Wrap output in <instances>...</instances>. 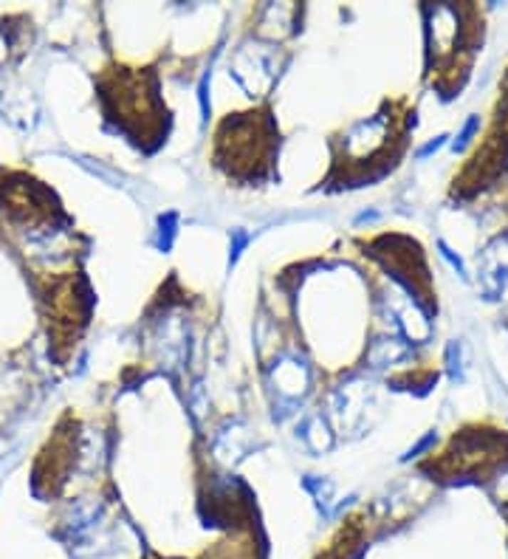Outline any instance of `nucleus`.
Wrapping results in <instances>:
<instances>
[{"label": "nucleus", "mask_w": 508, "mask_h": 559, "mask_svg": "<svg viewBox=\"0 0 508 559\" xmlns=\"http://www.w3.org/2000/svg\"><path fill=\"white\" fill-rule=\"evenodd\" d=\"M207 85H209V77L198 82V102H201V119H209V99H207Z\"/></svg>", "instance_id": "1"}, {"label": "nucleus", "mask_w": 508, "mask_h": 559, "mask_svg": "<svg viewBox=\"0 0 508 559\" xmlns=\"http://www.w3.org/2000/svg\"><path fill=\"white\" fill-rule=\"evenodd\" d=\"M443 139H446V136H437V139H432L430 145H424V147L418 150V156L424 159V156H430V153H435V150H440V147H443Z\"/></svg>", "instance_id": "2"}, {"label": "nucleus", "mask_w": 508, "mask_h": 559, "mask_svg": "<svg viewBox=\"0 0 508 559\" xmlns=\"http://www.w3.org/2000/svg\"><path fill=\"white\" fill-rule=\"evenodd\" d=\"M249 240V235L246 232H234V249H232V263L237 260V254H240V249H243V243Z\"/></svg>", "instance_id": "3"}, {"label": "nucleus", "mask_w": 508, "mask_h": 559, "mask_svg": "<svg viewBox=\"0 0 508 559\" xmlns=\"http://www.w3.org/2000/svg\"><path fill=\"white\" fill-rule=\"evenodd\" d=\"M475 127H477V119H469V125H466V130L460 133V139H457V147H463L466 142H469V136L475 133Z\"/></svg>", "instance_id": "4"}, {"label": "nucleus", "mask_w": 508, "mask_h": 559, "mask_svg": "<svg viewBox=\"0 0 508 559\" xmlns=\"http://www.w3.org/2000/svg\"><path fill=\"white\" fill-rule=\"evenodd\" d=\"M432 441H435V435H427V438H424V441H421V444H418V446H413V449H410V452H407V455H404V461H410V458H413V455H418V452H421V449H427V446H430V444H432Z\"/></svg>", "instance_id": "5"}]
</instances>
